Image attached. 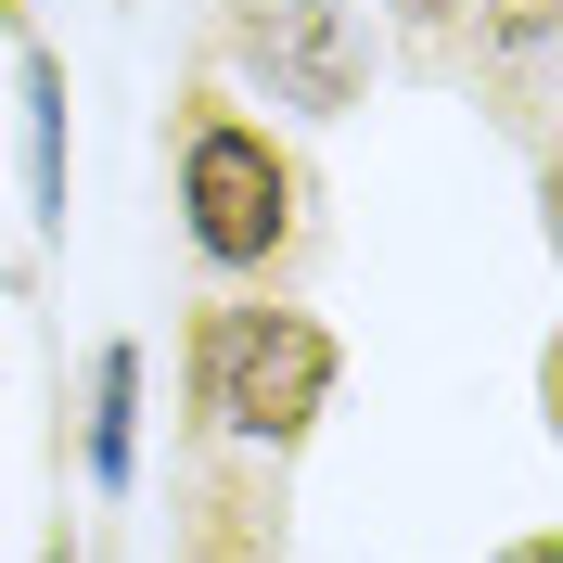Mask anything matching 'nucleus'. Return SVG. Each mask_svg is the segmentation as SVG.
Returning <instances> with one entry per match:
<instances>
[{"mask_svg":"<svg viewBox=\"0 0 563 563\" xmlns=\"http://www.w3.org/2000/svg\"><path fill=\"white\" fill-rule=\"evenodd\" d=\"M26 218L65 244V65L26 38Z\"/></svg>","mask_w":563,"mask_h":563,"instance_id":"obj_4","label":"nucleus"},{"mask_svg":"<svg viewBox=\"0 0 563 563\" xmlns=\"http://www.w3.org/2000/svg\"><path fill=\"white\" fill-rule=\"evenodd\" d=\"M244 563H269V551H244Z\"/></svg>","mask_w":563,"mask_h":563,"instance_id":"obj_10","label":"nucleus"},{"mask_svg":"<svg viewBox=\"0 0 563 563\" xmlns=\"http://www.w3.org/2000/svg\"><path fill=\"white\" fill-rule=\"evenodd\" d=\"M231 65L295 115L358 103V13L346 0H231Z\"/></svg>","mask_w":563,"mask_h":563,"instance_id":"obj_3","label":"nucleus"},{"mask_svg":"<svg viewBox=\"0 0 563 563\" xmlns=\"http://www.w3.org/2000/svg\"><path fill=\"white\" fill-rule=\"evenodd\" d=\"M179 231H192L206 269H269L295 244V154L256 115L192 103V129H179Z\"/></svg>","mask_w":563,"mask_h":563,"instance_id":"obj_2","label":"nucleus"},{"mask_svg":"<svg viewBox=\"0 0 563 563\" xmlns=\"http://www.w3.org/2000/svg\"><path fill=\"white\" fill-rule=\"evenodd\" d=\"M0 13H13V26H26V13H38V0H0Z\"/></svg>","mask_w":563,"mask_h":563,"instance_id":"obj_8","label":"nucleus"},{"mask_svg":"<svg viewBox=\"0 0 563 563\" xmlns=\"http://www.w3.org/2000/svg\"><path fill=\"white\" fill-rule=\"evenodd\" d=\"M141 474V346L90 358V487H129Z\"/></svg>","mask_w":563,"mask_h":563,"instance_id":"obj_5","label":"nucleus"},{"mask_svg":"<svg viewBox=\"0 0 563 563\" xmlns=\"http://www.w3.org/2000/svg\"><path fill=\"white\" fill-rule=\"evenodd\" d=\"M499 563H563V538H512V551H499Z\"/></svg>","mask_w":563,"mask_h":563,"instance_id":"obj_7","label":"nucleus"},{"mask_svg":"<svg viewBox=\"0 0 563 563\" xmlns=\"http://www.w3.org/2000/svg\"><path fill=\"white\" fill-rule=\"evenodd\" d=\"M449 13H474V0H397V26H449Z\"/></svg>","mask_w":563,"mask_h":563,"instance_id":"obj_6","label":"nucleus"},{"mask_svg":"<svg viewBox=\"0 0 563 563\" xmlns=\"http://www.w3.org/2000/svg\"><path fill=\"white\" fill-rule=\"evenodd\" d=\"M333 333L308 308H192L179 333V385H192V422L206 435H244V449H295L333 397Z\"/></svg>","mask_w":563,"mask_h":563,"instance_id":"obj_1","label":"nucleus"},{"mask_svg":"<svg viewBox=\"0 0 563 563\" xmlns=\"http://www.w3.org/2000/svg\"><path fill=\"white\" fill-rule=\"evenodd\" d=\"M38 563H77V551H65V538H52V551H38Z\"/></svg>","mask_w":563,"mask_h":563,"instance_id":"obj_9","label":"nucleus"}]
</instances>
